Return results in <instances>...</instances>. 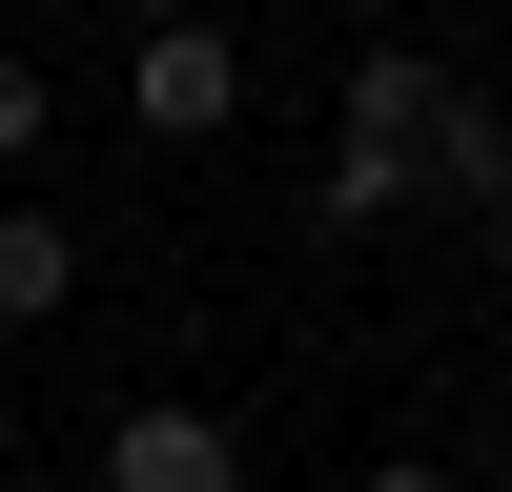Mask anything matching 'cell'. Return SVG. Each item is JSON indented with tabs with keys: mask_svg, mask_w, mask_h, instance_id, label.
<instances>
[{
	"mask_svg": "<svg viewBox=\"0 0 512 492\" xmlns=\"http://www.w3.org/2000/svg\"><path fill=\"white\" fill-rule=\"evenodd\" d=\"M123 123H144V144H226L246 123V41L226 21H164L144 62H123Z\"/></svg>",
	"mask_w": 512,
	"mask_h": 492,
	"instance_id": "6da1fadb",
	"label": "cell"
},
{
	"mask_svg": "<svg viewBox=\"0 0 512 492\" xmlns=\"http://www.w3.org/2000/svg\"><path fill=\"white\" fill-rule=\"evenodd\" d=\"M82 492H246V431L185 410V390H144V410H103V472Z\"/></svg>",
	"mask_w": 512,
	"mask_h": 492,
	"instance_id": "7a4b0ae2",
	"label": "cell"
},
{
	"mask_svg": "<svg viewBox=\"0 0 512 492\" xmlns=\"http://www.w3.org/2000/svg\"><path fill=\"white\" fill-rule=\"evenodd\" d=\"M82 308V226L62 205H0V328H62Z\"/></svg>",
	"mask_w": 512,
	"mask_h": 492,
	"instance_id": "3957f363",
	"label": "cell"
},
{
	"mask_svg": "<svg viewBox=\"0 0 512 492\" xmlns=\"http://www.w3.org/2000/svg\"><path fill=\"white\" fill-rule=\"evenodd\" d=\"M41 144H62V103H41V62H0V185H21Z\"/></svg>",
	"mask_w": 512,
	"mask_h": 492,
	"instance_id": "277c9868",
	"label": "cell"
},
{
	"mask_svg": "<svg viewBox=\"0 0 512 492\" xmlns=\"http://www.w3.org/2000/svg\"><path fill=\"white\" fill-rule=\"evenodd\" d=\"M349 492H472V472H451V451H369Z\"/></svg>",
	"mask_w": 512,
	"mask_h": 492,
	"instance_id": "5b68a950",
	"label": "cell"
},
{
	"mask_svg": "<svg viewBox=\"0 0 512 492\" xmlns=\"http://www.w3.org/2000/svg\"><path fill=\"white\" fill-rule=\"evenodd\" d=\"M123 21H144V41H164V21H205V0H123Z\"/></svg>",
	"mask_w": 512,
	"mask_h": 492,
	"instance_id": "8992f818",
	"label": "cell"
},
{
	"mask_svg": "<svg viewBox=\"0 0 512 492\" xmlns=\"http://www.w3.org/2000/svg\"><path fill=\"white\" fill-rule=\"evenodd\" d=\"M21 492H82V472H21Z\"/></svg>",
	"mask_w": 512,
	"mask_h": 492,
	"instance_id": "52a82bcc",
	"label": "cell"
},
{
	"mask_svg": "<svg viewBox=\"0 0 512 492\" xmlns=\"http://www.w3.org/2000/svg\"><path fill=\"white\" fill-rule=\"evenodd\" d=\"M492 492H512V431H492Z\"/></svg>",
	"mask_w": 512,
	"mask_h": 492,
	"instance_id": "ba28073f",
	"label": "cell"
}]
</instances>
